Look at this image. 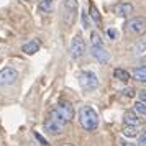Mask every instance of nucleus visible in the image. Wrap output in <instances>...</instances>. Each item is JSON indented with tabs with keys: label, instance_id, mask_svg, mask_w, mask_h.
Returning <instances> with one entry per match:
<instances>
[{
	"label": "nucleus",
	"instance_id": "7ed1b4c3",
	"mask_svg": "<svg viewBox=\"0 0 146 146\" xmlns=\"http://www.w3.org/2000/svg\"><path fill=\"white\" fill-rule=\"evenodd\" d=\"M77 12H79V5L77 0H64L62 3V18L67 27H72L77 18Z\"/></svg>",
	"mask_w": 146,
	"mask_h": 146
},
{
	"label": "nucleus",
	"instance_id": "6e6552de",
	"mask_svg": "<svg viewBox=\"0 0 146 146\" xmlns=\"http://www.w3.org/2000/svg\"><path fill=\"white\" fill-rule=\"evenodd\" d=\"M90 54H92L94 59L97 62H100V64H107L110 61V53L104 46H92L90 48Z\"/></svg>",
	"mask_w": 146,
	"mask_h": 146
},
{
	"label": "nucleus",
	"instance_id": "a878e982",
	"mask_svg": "<svg viewBox=\"0 0 146 146\" xmlns=\"http://www.w3.org/2000/svg\"><path fill=\"white\" fill-rule=\"evenodd\" d=\"M120 146H135V145L130 143V141H123V139H121V141H120Z\"/></svg>",
	"mask_w": 146,
	"mask_h": 146
},
{
	"label": "nucleus",
	"instance_id": "9b49d317",
	"mask_svg": "<svg viewBox=\"0 0 146 146\" xmlns=\"http://www.w3.org/2000/svg\"><path fill=\"white\" fill-rule=\"evenodd\" d=\"M133 12H135V8H133V5L130 2H123V3H118L115 7V13L118 15L120 18H128Z\"/></svg>",
	"mask_w": 146,
	"mask_h": 146
},
{
	"label": "nucleus",
	"instance_id": "4be33fe9",
	"mask_svg": "<svg viewBox=\"0 0 146 146\" xmlns=\"http://www.w3.org/2000/svg\"><path fill=\"white\" fill-rule=\"evenodd\" d=\"M107 36H108L110 40H117V30H113V28H108V30H107Z\"/></svg>",
	"mask_w": 146,
	"mask_h": 146
},
{
	"label": "nucleus",
	"instance_id": "1a4fd4ad",
	"mask_svg": "<svg viewBox=\"0 0 146 146\" xmlns=\"http://www.w3.org/2000/svg\"><path fill=\"white\" fill-rule=\"evenodd\" d=\"M64 128H66V125L56 121V120L51 118V117L44 121V131H46L48 135H61V133L64 131Z\"/></svg>",
	"mask_w": 146,
	"mask_h": 146
},
{
	"label": "nucleus",
	"instance_id": "20e7f679",
	"mask_svg": "<svg viewBox=\"0 0 146 146\" xmlns=\"http://www.w3.org/2000/svg\"><path fill=\"white\" fill-rule=\"evenodd\" d=\"M77 79H79V86L82 87L84 90H87V92L95 90V89L99 87V77H97V74L92 72V71H82V72H79Z\"/></svg>",
	"mask_w": 146,
	"mask_h": 146
},
{
	"label": "nucleus",
	"instance_id": "9d476101",
	"mask_svg": "<svg viewBox=\"0 0 146 146\" xmlns=\"http://www.w3.org/2000/svg\"><path fill=\"white\" fill-rule=\"evenodd\" d=\"M123 121H125V125L139 126L141 123H143V118H141V117H139L135 110H128V112L123 113Z\"/></svg>",
	"mask_w": 146,
	"mask_h": 146
},
{
	"label": "nucleus",
	"instance_id": "b1692460",
	"mask_svg": "<svg viewBox=\"0 0 146 146\" xmlns=\"http://www.w3.org/2000/svg\"><path fill=\"white\" fill-rule=\"evenodd\" d=\"M136 146H146V135L139 136V138H138V145H136Z\"/></svg>",
	"mask_w": 146,
	"mask_h": 146
},
{
	"label": "nucleus",
	"instance_id": "39448f33",
	"mask_svg": "<svg viewBox=\"0 0 146 146\" xmlns=\"http://www.w3.org/2000/svg\"><path fill=\"white\" fill-rule=\"evenodd\" d=\"M126 30L135 36H141L146 33V18L145 17H135L126 21Z\"/></svg>",
	"mask_w": 146,
	"mask_h": 146
},
{
	"label": "nucleus",
	"instance_id": "0eeeda50",
	"mask_svg": "<svg viewBox=\"0 0 146 146\" xmlns=\"http://www.w3.org/2000/svg\"><path fill=\"white\" fill-rule=\"evenodd\" d=\"M18 79V71L13 67H3L0 69V86H12Z\"/></svg>",
	"mask_w": 146,
	"mask_h": 146
},
{
	"label": "nucleus",
	"instance_id": "aec40b11",
	"mask_svg": "<svg viewBox=\"0 0 146 146\" xmlns=\"http://www.w3.org/2000/svg\"><path fill=\"white\" fill-rule=\"evenodd\" d=\"M51 7H53V2H51V0H43L40 3V12L44 13V15L51 13Z\"/></svg>",
	"mask_w": 146,
	"mask_h": 146
},
{
	"label": "nucleus",
	"instance_id": "dca6fc26",
	"mask_svg": "<svg viewBox=\"0 0 146 146\" xmlns=\"http://www.w3.org/2000/svg\"><path fill=\"white\" fill-rule=\"evenodd\" d=\"M123 135L128 136V138H136L139 135L138 131V126H133V125H125L123 126Z\"/></svg>",
	"mask_w": 146,
	"mask_h": 146
},
{
	"label": "nucleus",
	"instance_id": "a211bd4d",
	"mask_svg": "<svg viewBox=\"0 0 146 146\" xmlns=\"http://www.w3.org/2000/svg\"><path fill=\"white\" fill-rule=\"evenodd\" d=\"M133 110L138 113L141 118H146V104H145V102L138 100V102L135 104V107H133Z\"/></svg>",
	"mask_w": 146,
	"mask_h": 146
},
{
	"label": "nucleus",
	"instance_id": "f03ea898",
	"mask_svg": "<svg viewBox=\"0 0 146 146\" xmlns=\"http://www.w3.org/2000/svg\"><path fill=\"white\" fill-rule=\"evenodd\" d=\"M49 117L54 118L56 121L62 123V125L71 123L72 118H74V107H72V104H69V102H61V104H58V105L51 110Z\"/></svg>",
	"mask_w": 146,
	"mask_h": 146
},
{
	"label": "nucleus",
	"instance_id": "6ab92c4d",
	"mask_svg": "<svg viewBox=\"0 0 146 146\" xmlns=\"http://www.w3.org/2000/svg\"><path fill=\"white\" fill-rule=\"evenodd\" d=\"M90 43H92V46H104L102 36L97 31H90Z\"/></svg>",
	"mask_w": 146,
	"mask_h": 146
},
{
	"label": "nucleus",
	"instance_id": "f257e3e1",
	"mask_svg": "<svg viewBox=\"0 0 146 146\" xmlns=\"http://www.w3.org/2000/svg\"><path fill=\"white\" fill-rule=\"evenodd\" d=\"M77 118H79L80 126L86 130V131H95L97 126H99V115L94 110L92 107L84 105L79 108L77 112Z\"/></svg>",
	"mask_w": 146,
	"mask_h": 146
},
{
	"label": "nucleus",
	"instance_id": "393cba45",
	"mask_svg": "<svg viewBox=\"0 0 146 146\" xmlns=\"http://www.w3.org/2000/svg\"><path fill=\"white\" fill-rule=\"evenodd\" d=\"M138 97H139L138 100H141V102H145V104H146V90H139Z\"/></svg>",
	"mask_w": 146,
	"mask_h": 146
},
{
	"label": "nucleus",
	"instance_id": "f8f14e48",
	"mask_svg": "<svg viewBox=\"0 0 146 146\" xmlns=\"http://www.w3.org/2000/svg\"><path fill=\"white\" fill-rule=\"evenodd\" d=\"M21 51L25 54H35V53H38L40 51V43L36 40H31V41H28V43H25L23 46H21Z\"/></svg>",
	"mask_w": 146,
	"mask_h": 146
},
{
	"label": "nucleus",
	"instance_id": "2eb2a0df",
	"mask_svg": "<svg viewBox=\"0 0 146 146\" xmlns=\"http://www.w3.org/2000/svg\"><path fill=\"white\" fill-rule=\"evenodd\" d=\"M89 17L92 18V21H95L97 25H100L102 23V15H100L99 8L94 5L92 2H90V5H89Z\"/></svg>",
	"mask_w": 146,
	"mask_h": 146
},
{
	"label": "nucleus",
	"instance_id": "423d86ee",
	"mask_svg": "<svg viewBox=\"0 0 146 146\" xmlns=\"http://www.w3.org/2000/svg\"><path fill=\"white\" fill-rule=\"evenodd\" d=\"M69 54H71V58L72 59H80L84 54H86V43L82 40V36L80 35H76L74 36L72 43H71V48H69Z\"/></svg>",
	"mask_w": 146,
	"mask_h": 146
},
{
	"label": "nucleus",
	"instance_id": "f3484780",
	"mask_svg": "<svg viewBox=\"0 0 146 146\" xmlns=\"http://www.w3.org/2000/svg\"><path fill=\"white\" fill-rule=\"evenodd\" d=\"M135 54L136 56H141V54L146 53V38H141V40H138V43L135 44Z\"/></svg>",
	"mask_w": 146,
	"mask_h": 146
},
{
	"label": "nucleus",
	"instance_id": "4468645a",
	"mask_svg": "<svg viewBox=\"0 0 146 146\" xmlns=\"http://www.w3.org/2000/svg\"><path fill=\"white\" fill-rule=\"evenodd\" d=\"M133 79L141 82V84H146V66H139L133 71Z\"/></svg>",
	"mask_w": 146,
	"mask_h": 146
},
{
	"label": "nucleus",
	"instance_id": "5701e85b",
	"mask_svg": "<svg viewBox=\"0 0 146 146\" xmlns=\"http://www.w3.org/2000/svg\"><path fill=\"white\" fill-rule=\"evenodd\" d=\"M35 136H36V139H38V141H40V143H41L43 146H48V141H46L44 138H43V136H41L40 133H35Z\"/></svg>",
	"mask_w": 146,
	"mask_h": 146
},
{
	"label": "nucleus",
	"instance_id": "ddd939ff",
	"mask_svg": "<svg viewBox=\"0 0 146 146\" xmlns=\"http://www.w3.org/2000/svg\"><path fill=\"white\" fill-rule=\"evenodd\" d=\"M113 77L117 80H120V82H128L130 80V72L126 71V69H123V67H117L115 71H113Z\"/></svg>",
	"mask_w": 146,
	"mask_h": 146
},
{
	"label": "nucleus",
	"instance_id": "412c9836",
	"mask_svg": "<svg viewBox=\"0 0 146 146\" xmlns=\"http://www.w3.org/2000/svg\"><path fill=\"white\" fill-rule=\"evenodd\" d=\"M80 18H82V27H84V30H89V28H90V17L84 12Z\"/></svg>",
	"mask_w": 146,
	"mask_h": 146
}]
</instances>
